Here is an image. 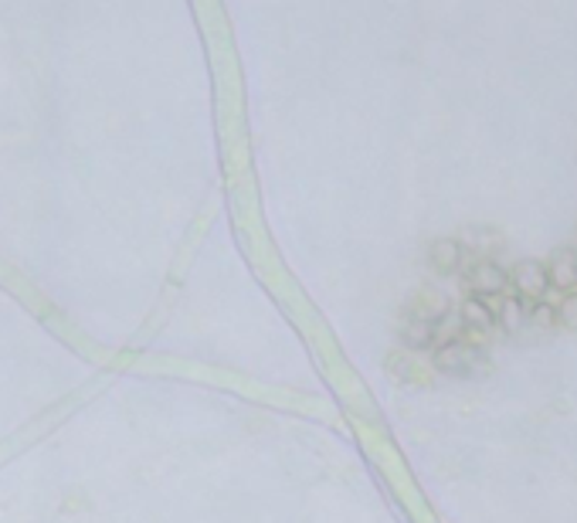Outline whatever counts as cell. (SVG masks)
Wrapping results in <instances>:
<instances>
[{
    "label": "cell",
    "instance_id": "30bf717a",
    "mask_svg": "<svg viewBox=\"0 0 577 523\" xmlns=\"http://www.w3.org/2000/svg\"><path fill=\"white\" fill-rule=\"evenodd\" d=\"M524 326H530V330H537V334L554 330V326H557V306H550V303H534V306L527 309V316H524Z\"/></svg>",
    "mask_w": 577,
    "mask_h": 523
},
{
    "label": "cell",
    "instance_id": "5b68a950",
    "mask_svg": "<svg viewBox=\"0 0 577 523\" xmlns=\"http://www.w3.org/2000/svg\"><path fill=\"white\" fill-rule=\"evenodd\" d=\"M428 262H431L435 273L452 276V273L462 266V241H456V238H438V241H431Z\"/></svg>",
    "mask_w": 577,
    "mask_h": 523
},
{
    "label": "cell",
    "instance_id": "7c38bea8",
    "mask_svg": "<svg viewBox=\"0 0 577 523\" xmlns=\"http://www.w3.org/2000/svg\"><path fill=\"white\" fill-rule=\"evenodd\" d=\"M557 323H564L567 330H577V293H570V296L557 306Z\"/></svg>",
    "mask_w": 577,
    "mask_h": 523
},
{
    "label": "cell",
    "instance_id": "6da1fadb",
    "mask_svg": "<svg viewBox=\"0 0 577 523\" xmlns=\"http://www.w3.org/2000/svg\"><path fill=\"white\" fill-rule=\"evenodd\" d=\"M506 283L513 286V296H517L520 303H544L547 289H550V279H547V269L540 266V262H517L513 266V273H506Z\"/></svg>",
    "mask_w": 577,
    "mask_h": 523
},
{
    "label": "cell",
    "instance_id": "3957f363",
    "mask_svg": "<svg viewBox=\"0 0 577 523\" xmlns=\"http://www.w3.org/2000/svg\"><path fill=\"white\" fill-rule=\"evenodd\" d=\"M459 316H462V326H466V344H469V347L486 344V337L493 334L496 319H493V313L483 306V299H466L462 309H459Z\"/></svg>",
    "mask_w": 577,
    "mask_h": 523
},
{
    "label": "cell",
    "instance_id": "7a4b0ae2",
    "mask_svg": "<svg viewBox=\"0 0 577 523\" xmlns=\"http://www.w3.org/2000/svg\"><path fill=\"white\" fill-rule=\"evenodd\" d=\"M479 364V347H469L466 341H448L435 351V367L445 374H469Z\"/></svg>",
    "mask_w": 577,
    "mask_h": 523
},
{
    "label": "cell",
    "instance_id": "9c48e42d",
    "mask_svg": "<svg viewBox=\"0 0 577 523\" xmlns=\"http://www.w3.org/2000/svg\"><path fill=\"white\" fill-rule=\"evenodd\" d=\"M524 316H527V309H524V303L517 296H503V306H499L496 319H499V326L506 334H517L524 326Z\"/></svg>",
    "mask_w": 577,
    "mask_h": 523
},
{
    "label": "cell",
    "instance_id": "8992f818",
    "mask_svg": "<svg viewBox=\"0 0 577 523\" xmlns=\"http://www.w3.org/2000/svg\"><path fill=\"white\" fill-rule=\"evenodd\" d=\"M547 279L557 289H574L577 286V248H557L554 251Z\"/></svg>",
    "mask_w": 577,
    "mask_h": 523
},
{
    "label": "cell",
    "instance_id": "52a82bcc",
    "mask_svg": "<svg viewBox=\"0 0 577 523\" xmlns=\"http://www.w3.org/2000/svg\"><path fill=\"white\" fill-rule=\"evenodd\" d=\"M445 313H448V299H445L441 293H435V289L418 293V296H415V303H411V309H408V316L425 319V323H438Z\"/></svg>",
    "mask_w": 577,
    "mask_h": 523
},
{
    "label": "cell",
    "instance_id": "8fae6325",
    "mask_svg": "<svg viewBox=\"0 0 577 523\" xmlns=\"http://www.w3.org/2000/svg\"><path fill=\"white\" fill-rule=\"evenodd\" d=\"M388 367H391L401 381H428L425 367H418V361H415L411 354H395Z\"/></svg>",
    "mask_w": 577,
    "mask_h": 523
},
{
    "label": "cell",
    "instance_id": "4fadbf2b",
    "mask_svg": "<svg viewBox=\"0 0 577 523\" xmlns=\"http://www.w3.org/2000/svg\"><path fill=\"white\" fill-rule=\"evenodd\" d=\"M462 241H472V248H489L486 241H499V238L489 235V231H476V228H469V231L462 235Z\"/></svg>",
    "mask_w": 577,
    "mask_h": 523
},
{
    "label": "cell",
    "instance_id": "277c9868",
    "mask_svg": "<svg viewBox=\"0 0 577 523\" xmlns=\"http://www.w3.org/2000/svg\"><path fill=\"white\" fill-rule=\"evenodd\" d=\"M466 283H469V289L476 293V296H503L506 293V273L496 266V262H476V266L469 269V276H466Z\"/></svg>",
    "mask_w": 577,
    "mask_h": 523
},
{
    "label": "cell",
    "instance_id": "ba28073f",
    "mask_svg": "<svg viewBox=\"0 0 577 523\" xmlns=\"http://www.w3.org/2000/svg\"><path fill=\"white\" fill-rule=\"evenodd\" d=\"M435 334H438L435 323H425V319H415V316H408V319L401 323V341H405V347H411V351L431 347V344H435Z\"/></svg>",
    "mask_w": 577,
    "mask_h": 523
}]
</instances>
